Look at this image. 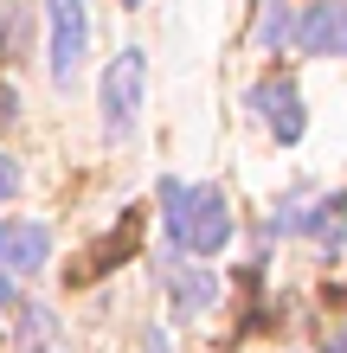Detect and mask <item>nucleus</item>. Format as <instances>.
<instances>
[{"label": "nucleus", "mask_w": 347, "mask_h": 353, "mask_svg": "<svg viewBox=\"0 0 347 353\" xmlns=\"http://www.w3.org/2000/svg\"><path fill=\"white\" fill-rule=\"evenodd\" d=\"M161 205H168V238L193 257H219L232 238V205L226 186H161Z\"/></svg>", "instance_id": "1"}, {"label": "nucleus", "mask_w": 347, "mask_h": 353, "mask_svg": "<svg viewBox=\"0 0 347 353\" xmlns=\"http://www.w3.org/2000/svg\"><path fill=\"white\" fill-rule=\"evenodd\" d=\"M46 13H52V77L71 84L90 52V7L84 0H46Z\"/></svg>", "instance_id": "2"}, {"label": "nucleus", "mask_w": 347, "mask_h": 353, "mask_svg": "<svg viewBox=\"0 0 347 353\" xmlns=\"http://www.w3.org/2000/svg\"><path fill=\"white\" fill-rule=\"evenodd\" d=\"M141 84H148V65H141V52H116V65L103 71V122H110V135H129V129H135Z\"/></svg>", "instance_id": "3"}, {"label": "nucleus", "mask_w": 347, "mask_h": 353, "mask_svg": "<svg viewBox=\"0 0 347 353\" xmlns=\"http://www.w3.org/2000/svg\"><path fill=\"white\" fill-rule=\"evenodd\" d=\"M251 103H257V116L270 122L277 141H302V97H296L290 77H264V84L251 90Z\"/></svg>", "instance_id": "4"}, {"label": "nucleus", "mask_w": 347, "mask_h": 353, "mask_svg": "<svg viewBox=\"0 0 347 353\" xmlns=\"http://www.w3.org/2000/svg\"><path fill=\"white\" fill-rule=\"evenodd\" d=\"M46 257H52V232L46 225H7V232H0V263L7 270L26 276V270H46Z\"/></svg>", "instance_id": "5"}, {"label": "nucleus", "mask_w": 347, "mask_h": 353, "mask_svg": "<svg viewBox=\"0 0 347 353\" xmlns=\"http://www.w3.org/2000/svg\"><path fill=\"white\" fill-rule=\"evenodd\" d=\"M168 289H174V315H199V308H206V302L219 296V283L206 276V270H180V276H174Z\"/></svg>", "instance_id": "6"}, {"label": "nucleus", "mask_w": 347, "mask_h": 353, "mask_svg": "<svg viewBox=\"0 0 347 353\" xmlns=\"http://www.w3.org/2000/svg\"><path fill=\"white\" fill-rule=\"evenodd\" d=\"M328 46H335V0H321L302 19V52H328Z\"/></svg>", "instance_id": "7"}, {"label": "nucleus", "mask_w": 347, "mask_h": 353, "mask_svg": "<svg viewBox=\"0 0 347 353\" xmlns=\"http://www.w3.org/2000/svg\"><path fill=\"white\" fill-rule=\"evenodd\" d=\"M341 212H347L341 199H321V205H315V219H302V225L321 238V251H341Z\"/></svg>", "instance_id": "8"}, {"label": "nucleus", "mask_w": 347, "mask_h": 353, "mask_svg": "<svg viewBox=\"0 0 347 353\" xmlns=\"http://www.w3.org/2000/svg\"><path fill=\"white\" fill-rule=\"evenodd\" d=\"M257 39H264V46H283V39H290V13H283L277 0H270V13H264V26H257Z\"/></svg>", "instance_id": "9"}, {"label": "nucleus", "mask_w": 347, "mask_h": 353, "mask_svg": "<svg viewBox=\"0 0 347 353\" xmlns=\"http://www.w3.org/2000/svg\"><path fill=\"white\" fill-rule=\"evenodd\" d=\"M13 193H19V168H13L7 154H0V199H13Z\"/></svg>", "instance_id": "10"}, {"label": "nucleus", "mask_w": 347, "mask_h": 353, "mask_svg": "<svg viewBox=\"0 0 347 353\" xmlns=\"http://www.w3.org/2000/svg\"><path fill=\"white\" fill-rule=\"evenodd\" d=\"M7 302H13V276L0 270V308H7Z\"/></svg>", "instance_id": "11"}, {"label": "nucleus", "mask_w": 347, "mask_h": 353, "mask_svg": "<svg viewBox=\"0 0 347 353\" xmlns=\"http://www.w3.org/2000/svg\"><path fill=\"white\" fill-rule=\"evenodd\" d=\"M328 353H347V334H335V341H328Z\"/></svg>", "instance_id": "12"}, {"label": "nucleus", "mask_w": 347, "mask_h": 353, "mask_svg": "<svg viewBox=\"0 0 347 353\" xmlns=\"http://www.w3.org/2000/svg\"><path fill=\"white\" fill-rule=\"evenodd\" d=\"M122 7H141V0H122Z\"/></svg>", "instance_id": "13"}, {"label": "nucleus", "mask_w": 347, "mask_h": 353, "mask_svg": "<svg viewBox=\"0 0 347 353\" xmlns=\"http://www.w3.org/2000/svg\"><path fill=\"white\" fill-rule=\"evenodd\" d=\"M0 232H7V225H0Z\"/></svg>", "instance_id": "14"}]
</instances>
